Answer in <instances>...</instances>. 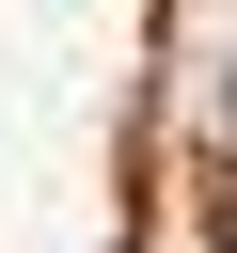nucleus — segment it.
Segmentation results:
<instances>
[{"label":"nucleus","mask_w":237,"mask_h":253,"mask_svg":"<svg viewBox=\"0 0 237 253\" xmlns=\"http://www.w3.org/2000/svg\"><path fill=\"white\" fill-rule=\"evenodd\" d=\"M205 237L237 253V158H205Z\"/></svg>","instance_id":"obj_1"}]
</instances>
